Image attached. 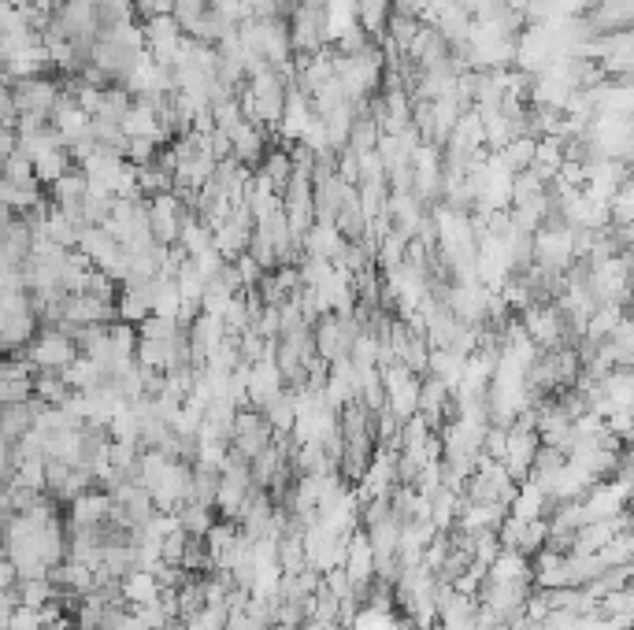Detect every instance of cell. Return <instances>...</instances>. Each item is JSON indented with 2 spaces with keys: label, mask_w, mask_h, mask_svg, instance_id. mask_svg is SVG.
<instances>
[{
  "label": "cell",
  "mask_w": 634,
  "mask_h": 630,
  "mask_svg": "<svg viewBox=\"0 0 634 630\" xmlns=\"http://www.w3.org/2000/svg\"><path fill=\"white\" fill-rule=\"evenodd\" d=\"M75 356H78L75 338L60 327L41 330V334H34V338L26 341V360H30L34 371H56L60 375Z\"/></svg>",
  "instance_id": "1"
},
{
  "label": "cell",
  "mask_w": 634,
  "mask_h": 630,
  "mask_svg": "<svg viewBox=\"0 0 634 630\" xmlns=\"http://www.w3.org/2000/svg\"><path fill=\"white\" fill-rule=\"evenodd\" d=\"M520 327L527 330V338L534 341L538 353L564 349V341H568V323L557 312V304H527L520 312Z\"/></svg>",
  "instance_id": "2"
},
{
  "label": "cell",
  "mask_w": 634,
  "mask_h": 630,
  "mask_svg": "<svg viewBox=\"0 0 634 630\" xmlns=\"http://www.w3.org/2000/svg\"><path fill=\"white\" fill-rule=\"evenodd\" d=\"M382 393H386V408L394 412L397 423H405L408 416H416L419 401V375H412L405 364H382Z\"/></svg>",
  "instance_id": "3"
},
{
  "label": "cell",
  "mask_w": 634,
  "mask_h": 630,
  "mask_svg": "<svg viewBox=\"0 0 634 630\" xmlns=\"http://www.w3.org/2000/svg\"><path fill=\"white\" fill-rule=\"evenodd\" d=\"M445 308L457 315L460 323L468 327H479L482 319H490V308H494V290H486L482 282H457L453 290L442 297Z\"/></svg>",
  "instance_id": "4"
},
{
  "label": "cell",
  "mask_w": 634,
  "mask_h": 630,
  "mask_svg": "<svg viewBox=\"0 0 634 630\" xmlns=\"http://www.w3.org/2000/svg\"><path fill=\"white\" fill-rule=\"evenodd\" d=\"M271 434L275 430L267 427V419L256 412V408H238L234 416V427H230V449L241 456V460H253L271 445Z\"/></svg>",
  "instance_id": "5"
},
{
  "label": "cell",
  "mask_w": 634,
  "mask_h": 630,
  "mask_svg": "<svg viewBox=\"0 0 634 630\" xmlns=\"http://www.w3.org/2000/svg\"><path fill=\"white\" fill-rule=\"evenodd\" d=\"M342 571H345V579H349V586L356 590V597L364 601V590L375 582V553H371L368 534L360 527H356L353 534H349V542H345Z\"/></svg>",
  "instance_id": "6"
},
{
  "label": "cell",
  "mask_w": 634,
  "mask_h": 630,
  "mask_svg": "<svg viewBox=\"0 0 634 630\" xmlns=\"http://www.w3.org/2000/svg\"><path fill=\"white\" fill-rule=\"evenodd\" d=\"M538 434H534V427H508L505 434V453H501V460L497 464L508 471V479L512 482H523L527 475H531V464H534V453H538Z\"/></svg>",
  "instance_id": "7"
},
{
  "label": "cell",
  "mask_w": 634,
  "mask_h": 630,
  "mask_svg": "<svg viewBox=\"0 0 634 630\" xmlns=\"http://www.w3.org/2000/svg\"><path fill=\"white\" fill-rule=\"evenodd\" d=\"M67 504H71V512H67V527L71 530H101L108 523V516H112L108 490H93V486L86 493L71 497Z\"/></svg>",
  "instance_id": "8"
},
{
  "label": "cell",
  "mask_w": 634,
  "mask_h": 630,
  "mask_svg": "<svg viewBox=\"0 0 634 630\" xmlns=\"http://www.w3.org/2000/svg\"><path fill=\"white\" fill-rule=\"evenodd\" d=\"M286 390V378H282L275 360H256L249 364V408H264L267 401H275Z\"/></svg>",
  "instance_id": "9"
},
{
  "label": "cell",
  "mask_w": 634,
  "mask_h": 630,
  "mask_svg": "<svg viewBox=\"0 0 634 630\" xmlns=\"http://www.w3.org/2000/svg\"><path fill=\"white\" fill-rule=\"evenodd\" d=\"M12 104H15V112L41 119V115L52 112V108L60 104V93H56V86H52V82H45V78H26L23 86L15 89V101Z\"/></svg>",
  "instance_id": "10"
},
{
  "label": "cell",
  "mask_w": 634,
  "mask_h": 630,
  "mask_svg": "<svg viewBox=\"0 0 634 630\" xmlns=\"http://www.w3.org/2000/svg\"><path fill=\"white\" fill-rule=\"evenodd\" d=\"M323 401L330 408H342V404L356 401V367L349 360H334L327 364V378H323Z\"/></svg>",
  "instance_id": "11"
},
{
  "label": "cell",
  "mask_w": 634,
  "mask_h": 630,
  "mask_svg": "<svg viewBox=\"0 0 634 630\" xmlns=\"http://www.w3.org/2000/svg\"><path fill=\"white\" fill-rule=\"evenodd\" d=\"M482 582H531V560H527V553L501 549V553L486 564Z\"/></svg>",
  "instance_id": "12"
},
{
  "label": "cell",
  "mask_w": 634,
  "mask_h": 630,
  "mask_svg": "<svg viewBox=\"0 0 634 630\" xmlns=\"http://www.w3.org/2000/svg\"><path fill=\"white\" fill-rule=\"evenodd\" d=\"M149 230H153L156 245H171L178 241V230H182V219H178V208L171 197H160L149 212Z\"/></svg>",
  "instance_id": "13"
},
{
  "label": "cell",
  "mask_w": 634,
  "mask_h": 630,
  "mask_svg": "<svg viewBox=\"0 0 634 630\" xmlns=\"http://www.w3.org/2000/svg\"><path fill=\"white\" fill-rule=\"evenodd\" d=\"M464 360H468V356L449 353V349H431V353H427V375L438 378L449 390H457L460 375H464Z\"/></svg>",
  "instance_id": "14"
},
{
  "label": "cell",
  "mask_w": 634,
  "mask_h": 630,
  "mask_svg": "<svg viewBox=\"0 0 634 630\" xmlns=\"http://www.w3.org/2000/svg\"><path fill=\"white\" fill-rule=\"evenodd\" d=\"M119 597L130 601V605H149V601L160 597V582L149 571H130V575L119 579Z\"/></svg>",
  "instance_id": "15"
},
{
  "label": "cell",
  "mask_w": 634,
  "mask_h": 630,
  "mask_svg": "<svg viewBox=\"0 0 634 630\" xmlns=\"http://www.w3.org/2000/svg\"><path fill=\"white\" fill-rule=\"evenodd\" d=\"M60 375H64L67 386L78 393V390H93V386H101L104 378H108V371H104L97 360H89V356H75V360L60 371Z\"/></svg>",
  "instance_id": "16"
},
{
  "label": "cell",
  "mask_w": 634,
  "mask_h": 630,
  "mask_svg": "<svg viewBox=\"0 0 634 630\" xmlns=\"http://www.w3.org/2000/svg\"><path fill=\"white\" fill-rule=\"evenodd\" d=\"M175 516H178V527L186 530L190 538H204V534L212 530V523H216V508L201 501H186Z\"/></svg>",
  "instance_id": "17"
},
{
  "label": "cell",
  "mask_w": 634,
  "mask_h": 630,
  "mask_svg": "<svg viewBox=\"0 0 634 630\" xmlns=\"http://www.w3.org/2000/svg\"><path fill=\"white\" fill-rule=\"evenodd\" d=\"M60 590L52 586L49 579H15V605H26V608H41L56 601Z\"/></svg>",
  "instance_id": "18"
},
{
  "label": "cell",
  "mask_w": 634,
  "mask_h": 630,
  "mask_svg": "<svg viewBox=\"0 0 634 630\" xmlns=\"http://www.w3.org/2000/svg\"><path fill=\"white\" fill-rule=\"evenodd\" d=\"M34 397L41 404H52V408H60V404L71 397V386L64 382V375H56V371H45V375H34Z\"/></svg>",
  "instance_id": "19"
},
{
  "label": "cell",
  "mask_w": 634,
  "mask_h": 630,
  "mask_svg": "<svg viewBox=\"0 0 634 630\" xmlns=\"http://www.w3.org/2000/svg\"><path fill=\"white\" fill-rule=\"evenodd\" d=\"M405 234H382V249H379V264L386 267V271H394V267L405 264Z\"/></svg>",
  "instance_id": "20"
},
{
  "label": "cell",
  "mask_w": 634,
  "mask_h": 630,
  "mask_svg": "<svg viewBox=\"0 0 634 630\" xmlns=\"http://www.w3.org/2000/svg\"><path fill=\"white\" fill-rule=\"evenodd\" d=\"M4 627L8 630H41V612L38 608L15 605L8 616H4Z\"/></svg>",
  "instance_id": "21"
},
{
  "label": "cell",
  "mask_w": 634,
  "mask_h": 630,
  "mask_svg": "<svg viewBox=\"0 0 634 630\" xmlns=\"http://www.w3.org/2000/svg\"><path fill=\"white\" fill-rule=\"evenodd\" d=\"M12 582H15V567L8 564V553L0 549V590H12Z\"/></svg>",
  "instance_id": "22"
},
{
  "label": "cell",
  "mask_w": 634,
  "mask_h": 630,
  "mask_svg": "<svg viewBox=\"0 0 634 630\" xmlns=\"http://www.w3.org/2000/svg\"><path fill=\"white\" fill-rule=\"evenodd\" d=\"M12 152H15V134L8 130V126H0V164H4Z\"/></svg>",
  "instance_id": "23"
},
{
  "label": "cell",
  "mask_w": 634,
  "mask_h": 630,
  "mask_svg": "<svg viewBox=\"0 0 634 630\" xmlns=\"http://www.w3.org/2000/svg\"><path fill=\"white\" fill-rule=\"evenodd\" d=\"M12 608H15V593L12 590H0V619L8 616Z\"/></svg>",
  "instance_id": "24"
},
{
  "label": "cell",
  "mask_w": 634,
  "mask_h": 630,
  "mask_svg": "<svg viewBox=\"0 0 634 630\" xmlns=\"http://www.w3.org/2000/svg\"><path fill=\"white\" fill-rule=\"evenodd\" d=\"M4 390H8V382H4V375H0V404H4Z\"/></svg>",
  "instance_id": "25"
}]
</instances>
